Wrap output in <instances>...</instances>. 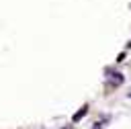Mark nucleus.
Listing matches in <instances>:
<instances>
[{
	"label": "nucleus",
	"mask_w": 131,
	"mask_h": 129,
	"mask_svg": "<svg viewBox=\"0 0 131 129\" xmlns=\"http://www.w3.org/2000/svg\"><path fill=\"white\" fill-rule=\"evenodd\" d=\"M86 113H88V104H84V106H82V109H80V111L72 117V121H74V123H76V121H80L82 117H86Z\"/></svg>",
	"instance_id": "nucleus-1"
},
{
	"label": "nucleus",
	"mask_w": 131,
	"mask_h": 129,
	"mask_svg": "<svg viewBox=\"0 0 131 129\" xmlns=\"http://www.w3.org/2000/svg\"><path fill=\"white\" fill-rule=\"evenodd\" d=\"M123 80H125V78H123V74H119V72H115V74H113V84H115V86H121V84H123Z\"/></svg>",
	"instance_id": "nucleus-2"
},
{
	"label": "nucleus",
	"mask_w": 131,
	"mask_h": 129,
	"mask_svg": "<svg viewBox=\"0 0 131 129\" xmlns=\"http://www.w3.org/2000/svg\"><path fill=\"white\" fill-rule=\"evenodd\" d=\"M92 129H102V123H96V125H94Z\"/></svg>",
	"instance_id": "nucleus-3"
},
{
	"label": "nucleus",
	"mask_w": 131,
	"mask_h": 129,
	"mask_svg": "<svg viewBox=\"0 0 131 129\" xmlns=\"http://www.w3.org/2000/svg\"><path fill=\"white\" fill-rule=\"evenodd\" d=\"M127 47H131V41H129V43H127Z\"/></svg>",
	"instance_id": "nucleus-4"
},
{
	"label": "nucleus",
	"mask_w": 131,
	"mask_h": 129,
	"mask_svg": "<svg viewBox=\"0 0 131 129\" xmlns=\"http://www.w3.org/2000/svg\"><path fill=\"white\" fill-rule=\"evenodd\" d=\"M127 96H129V98H131V90H129V94H127Z\"/></svg>",
	"instance_id": "nucleus-5"
},
{
	"label": "nucleus",
	"mask_w": 131,
	"mask_h": 129,
	"mask_svg": "<svg viewBox=\"0 0 131 129\" xmlns=\"http://www.w3.org/2000/svg\"><path fill=\"white\" fill-rule=\"evenodd\" d=\"M63 129H72V127H63Z\"/></svg>",
	"instance_id": "nucleus-6"
}]
</instances>
